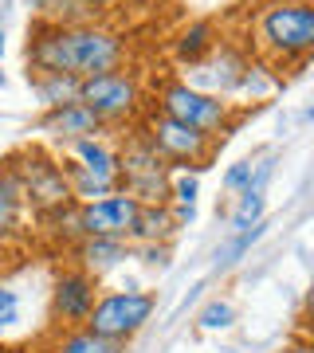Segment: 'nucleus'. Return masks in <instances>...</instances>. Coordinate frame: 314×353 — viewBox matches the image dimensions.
I'll use <instances>...</instances> for the list:
<instances>
[{"label": "nucleus", "mask_w": 314, "mask_h": 353, "mask_svg": "<svg viewBox=\"0 0 314 353\" xmlns=\"http://www.w3.org/2000/svg\"><path fill=\"white\" fill-rule=\"evenodd\" d=\"M16 173H20V204L24 212H48L55 204L71 201V189H67V176L59 169V157L48 150V145H24V150H12Z\"/></svg>", "instance_id": "1a4fd4ad"}, {"label": "nucleus", "mask_w": 314, "mask_h": 353, "mask_svg": "<svg viewBox=\"0 0 314 353\" xmlns=\"http://www.w3.org/2000/svg\"><path fill=\"white\" fill-rule=\"evenodd\" d=\"M248 67H251L248 51H239V48H232V43L220 39V48H216L204 63H197L193 71H188V83H193L197 90L216 94V99H236L239 87H244Z\"/></svg>", "instance_id": "f8f14e48"}, {"label": "nucleus", "mask_w": 314, "mask_h": 353, "mask_svg": "<svg viewBox=\"0 0 314 353\" xmlns=\"http://www.w3.org/2000/svg\"><path fill=\"white\" fill-rule=\"evenodd\" d=\"M251 51L271 67H302L314 51V4L264 0L251 12Z\"/></svg>", "instance_id": "f03ea898"}, {"label": "nucleus", "mask_w": 314, "mask_h": 353, "mask_svg": "<svg viewBox=\"0 0 314 353\" xmlns=\"http://www.w3.org/2000/svg\"><path fill=\"white\" fill-rule=\"evenodd\" d=\"M28 87L39 106H59V102L79 99V79L59 75V71H28Z\"/></svg>", "instance_id": "6ab92c4d"}, {"label": "nucleus", "mask_w": 314, "mask_h": 353, "mask_svg": "<svg viewBox=\"0 0 314 353\" xmlns=\"http://www.w3.org/2000/svg\"><path fill=\"white\" fill-rule=\"evenodd\" d=\"M48 353H126V345L102 338V334H95L87 326H67L51 338Z\"/></svg>", "instance_id": "a211bd4d"}, {"label": "nucleus", "mask_w": 314, "mask_h": 353, "mask_svg": "<svg viewBox=\"0 0 314 353\" xmlns=\"http://www.w3.org/2000/svg\"><path fill=\"white\" fill-rule=\"evenodd\" d=\"M0 87H4V71H0Z\"/></svg>", "instance_id": "2f4dec72"}, {"label": "nucleus", "mask_w": 314, "mask_h": 353, "mask_svg": "<svg viewBox=\"0 0 314 353\" xmlns=\"http://www.w3.org/2000/svg\"><path fill=\"white\" fill-rule=\"evenodd\" d=\"M275 176V157H264V161H255V169H251V181L244 192H267V181Z\"/></svg>", "instance_id": "cd10ccee"}, {"label": "nucleus", "mask_w": 314, "mask_h": 353, "mask_svg": "<svg viewBox=\"0 0 314 353\" xmlns=\"http://www.w3.org/2000/svg\"><path fill=\"white\" fill-rule=\"evenodd\" d=\"M4 51H8V36H4V28H0V59H4Z\"/></svg>", "instance_id": "7c9ffc66"}, {"label": "nucleus", "mask_w": 314, "mask_h": 353, "mask_svg": "<svg viewBox=\"0 0 314 353\" xmlns=\"http://www.w3.org/2000/svg\"><path fill=\"white\" fill-rule=\"evenodd\" d=\"M267 236V220H259V224H251V228H244V232H228V240L216 248V255H213V271L220 275V271H232V267L244 259V255L255 248V243Z\"/></svg>", "instance_id": "aec40b11"}, {"label": "nucleus", "mask_w": 314, "mask_h": 353, "mask_svg": "<svg viewBox=\"0 0 314 353\" xmlns=\"http://www.w3.org/2000/svg\"><path fill=\"white\" fill-rule=\"evenodd\" d=\"M169 208H173V216H177L181 228H188L193 220H197V204H169Z\"/></svg>", "instance_id": "c85d7f7f"}, {"label": "nucleus", "mask_w": 314, "mask_h": 353, "mask_svg": "<svg viewBox=\"0 0 314 353\" xmlns=\"http://www.w3.org/2000/svg\"><path fill=\"white\" fill-rule=\"evenodd\" d=\"M0 255H4V243H0Z\"/></svg>", "instance_id": "473e14b6"}, {"label": "nucleus", "mask_w": 314, "mask_h": 353, "mask_svg": "<svg viewBox=\"0 0 314 353\" xmlns=\"http://www.w3.org/2000/svg\"><path fill=\"white\" fill-rule=\"evenodd\" d=\"M279 353H314V350H311V341H302V338H299V341H287V345H283Z\"/></svg>", "instance_id": "c756f323"}, {"label": "nucleus", "mask_w": 314, "mask_h": 353, "mask_svg": "<svg viewBox=\"0 0 314 353\" xmlns=\"http://www.w3.org/2000/svg\"><path fill=\"white\" fill-rule=\"evenodd\" d=\"M153 310H157V294L146 287L99 290V299H95L83 326L102 334V338L118 341V345H126V341H134L153 322Z\"/></svg>", "instance_id": "0eeeda50"}, {"label": "nucleus", "mask_w": 314, "mask_h": 353, "mask_svg": "<svg viewBox=\"0 0 314 353\" xmlns=\"http://www.w3.org/2000/svg\"><path fill=\"white\" fill-rule=\"evenodd\" d=\"M130 259H138L153 271H165L173 263V243H130Z\"/></svg>", "instance_id": "5701e85b"}, {"label": "nucleus", "mask_w": 314, "mask_h": 353, "mask_svg": "<svg viewBox=\"0 0 314 353\" xmlns=\"http://www.w3.org/2000/svg\"><path fill=\"white\" fill-rule=\"evenodd\" d=\"M32 134H39V141L55 145V153L67 150L71 141H83V138H102L110 130L102 126L95 110H87L83 102H59V106H43L39 118L32 122Z\"/></svg>", "instance_id": "9b49d317"}, {"label": "nucleus", "mask_w": 314, "mask_h": 353, "mask_svg": "<svg viewBox=\"0 0 314 353\" xmlns=\"http://www.w3.org/2000/svg\"><path fill=\"white\" fill-rule=\"evenodd\" d=\"M141 138L150 141L153 150L161 153V161L173 169V173H204L208 161L216 157L220 150V141L201 134V130L185 126V122H173V118H165L150 106V110L141 114Z\"/></svg>", "instance_id": "423d86ee"}, {"label": "nucleus", "mask_w": 314, "mask_h": 353, "mask_svg": "<svg viewBox=\"0 0 314 353\" xmlns=\"http://www.w3.org/2000/svg\"><path fill=\"white\" fill-rule=\"evenodd\" d=\"M36 224H39V236L51 240L59 252H71L79 240H83V220H79V201H67V204H55L48 212H36Z\"/></svg>", "instance_id": "dca6fc26"}, {"label": "nucleus", "mask_w": 314, "mask_h": 353, "mask_svg": "<svg viewBox=\"0 0 314 353\" xmlns=\"http://www.w3.org/2000/svg\"><path fill=\"white\" fill-rule=\"evenodd\" d=\"M99 299V279L79 271L75 263H67L59 275L51 279V299H48V314L55 322V330L67 326H83L90 314V306Z\"/></svg>", "instance_id": "9d476101"}, {"label": "nucleus", "mask_w": 314, "mask_h": 353, "mask_svg": "<svg viewBox=\"0 0 314 353\" xmlns=\"http://www.w3.org/2000/svg\"><path fill=\"white\" fill-rule=\"evenodd\" d=\"M216 48H220V28H216L213 20H188L173 39V59L185 67V71H193V67L204 63Z\"/></svg>", "instance_id": "2eb2a0df"}, {"label": "nucleus", "mask_w": 314, "mask_h": 353, "mask_svg": "<svg viewBox=\"0 0 314 353\" xmlns=\"http://www.w3.org/2000/svg\"><path fill=\"white\" fill-rule=\"evenodd\" d=\"M67 255H71V263H75L79 271L102 279V275H110L114 267H122L126 259H130V243L110 240V236H83Z\"/></svg>", "instance_id": "4468645a"}, {"label": "nucleus", "mask_w": 314, "mask_h": 353, "mask_svg": "<svg viewBox=\"0 0 314 353\" xmlns=\"http://www.w3.org/2000/svg\"><path fill=\"white\" fill-rule=\"evenodd\" d=\"M236 322V306L228 303V299H213V303H204V310L197 314V326L201 330H228Z\"/></svg>", "instance_id": "4be33fe9"}, {"label": "nucleus", "mask_w": 314, "mask_h": 353, "mask_svg": "<svg viewBox=\"0 0 314 353\" xmlns=\"http://www.w3.org/2000/svg\"><path fill=\"white\" fill-rule=\"evenodd\" d=\"M181 236V224L169 204H138L130 243H173Z\"/></svg>", "instance_id": "f3484780"}, {"label": "nucleus", "mask_w": 314, "mask_h": 353, "mask_svg": "<svg viewBox=\"0 0 314 353\" xmlns=\"http://www.w3.org/2000/svg\"><path fill=\"white\" fill-rule=\"evenodd\" d=\"M251 169H255V157H244V161H232V165H228V173H224V192L239 196V192L248 189Z\"/></svg>", "instance_id": "a878e982"}, {"label": "nucleus", "mask_w": 314, "mask_h": 353, "mask_svg": "<svg viewBox=\"0 0 314 353\" xmlns=\"http://www.w3.org/2000/svg\"><path fill=\"white\" fill-rule=\"evenodd\" d=\"M24 220H28V212L20 208V204L8 201V196H0V243L24 236Z\"/></svg>", "instance_id": "b1692460"}, {"label": "nucleus", "mask_w": 314, "mask_h": 353, "mask_svg": "<svg viewBox=\"0 0 314 353\" xmlns=\"http://www.w3.org/2000/svg\"><path fill=\"white\" fill-rule=\"evenodd\" d=\"M134 216H138V201L126 192H110L99 201L79 204V220H83V236H110V240H126L134 232Z\"/></svg>", "instance_id": "ddd939ff"}, {"label": "nucleus", "mask_w": 314, "mask_h": 353, "mask_svg": "<svg viewBox=\"0 0 314 353\" xmlns=\"http://www.w3.org/2000/svg\"><path fill=\"white\" fill-rule=\"evenodd\" d=\"M20 322V294L8 283H0V330H8Z\"/></svg>", "instance_id": "bb28decb"}, {"label": "nucleus", "mask_w": 314, "mask_h": 353, "mask_svg": "<svg viewBox=\"0 0 314 353\" xmlns=\"http://www.w3.org/2000/svg\"><path fill=\"white\" fill-rule=\"evenodd\" d=\"M24 59L28 71H59L71 79H90L126 63V39L102 20L55 24L48 16H36L28 24Z\"/></svg>", "instance_id": "f257e3e1"}, {"label": "nucleus", "mask_w": 314, "mask_h": 353, "mask_svg": "<svg viewBox=\"0 0 314 353\" xmlns=\"http://www.w3.org/2000/svg\"><path fill=\"white\" fill-rule=\"evenodd\" d=\"M259 220H267V192H239L228 208V232H244Z\"/></svg>", "instance_id": "412c9836"}, {"label": "nucleus", "mask_w": 314, "mask_h": 353, "mask_svg": "<svg viewBox=\"0 0 314 353\" xmlns=\"http://www.w3.org/2000/svg\"><path fill=\"white\" fill-rule=\"evenodd\" d=\"M79 102H83L87 110H95V118H99L106 130L110 126H138L141 114L150 110L138 75L126 71V67L79 79Z\"/></svg>", "instance_id": "39448f33"}, {"label": "nucleus", "mask_w": 314, "mask_h": 353, "mask_svg": "<svg viewBox=\"0 0 314 353\" xmlns=\"http://www.w3.org/2000/svg\"><path fill=\"white\" fill-rule=\"evenodd\" d=\"M55 157H59V169L67 176L71 201L87 204V201H99V196L118 192V145L106 141V134L102 138L71 141Z\"/></svg>", "instance_id": "20e7f679"}, {"label": "nucleus", "mask_w": 314, "mask_h": 353, "mask_svg": "<svg viewBox=\"0 0 314 353\" xmlns=\"http://www.w3.org/2000/svg\"><path fill=\"white\" fill-rule=\"evenodd\" d=\"M197 196H201L197 173H173L169 176V204H197Z\"/></svg>", "instance_id": "393cba45"}, {"label": "nucleus", "mask_w": 314, "mask_h": 353, "mask_svg": "<svg viewBox=\"0 0 314 353\" xmlns=\"http://www.w3.org/2000/svg\"><path fill=\"white\" fill-rule=\"evenodd\" d=\"M157 114L173 118V122H185V126L201 130L208 138H216L224 145V138L236 130V110L228 99H216L208 90H197L188 79H165L157 87V102H150Z\"/></svg>", "instance_id": "7ed1b4c3"}, {"label": "nucleus", "mask_w": 314, "mask_h": 353, "mask_svg": "<svg viewBox=\"0 0 314 353\" xmlns=\"http://www.w3.org/2000/svg\"><path fill=\"white\" fill-rule=\"evenodd\" d=\"M169 176L173 169L134 126L118 145V192L134 196L138 204H169Z\"/></svg>", "instance_id": "6e6552de"}]
</instances>
